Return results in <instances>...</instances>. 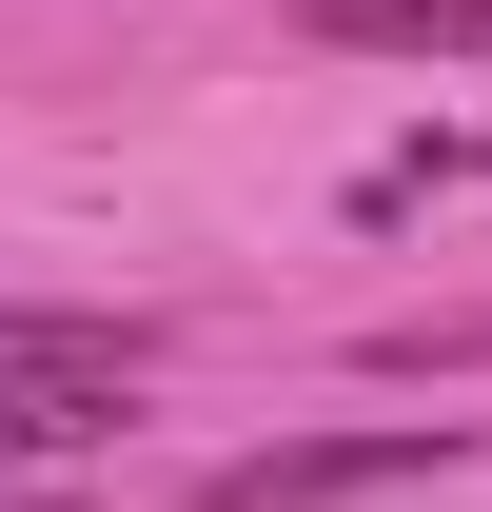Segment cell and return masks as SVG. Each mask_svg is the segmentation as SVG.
<instances>
[{"instance_id": "1", "label": "cell", "mask_w": 492, "mask_h": 512, "mask_svg": "<svg viewBox=\"0 0 492 512\" xmlns=\"http://www.w3.org/2000/svg\"><path fill=\"white\" fill-rule=\"evenodd\" d=\"M414 473H473L453 414H394V434H276V453H217L197 512H355V493H414Z\"/></svg>"}, {"instance_id": "2", "label": "cell", "mask_w": 492, "mask_h": 512, "mask_svg": "<svg viewBox=\"0 0 492 512\" xmlns=\"http://www.w3.org/2000/svg\"><path fill=\"white\" fill-rule=\"evenodd\" d=\"M158 375V316H40L0 296V394H138Z\"/></svg>"}, {"instance_id": "3", "label": "cell", "mask_w": 492, "mask_h": 512, "mask_svg": "<svg viewBox=\"0 0 492 512\" xmlns=\"http://www.w3.org/2000/svg\"><path fill=\"white\" fill-rule=\"evenodd\" d=\"M315 60H492V0H296Z\"/></svg>"}, {"instance_id": "4", "label": "cell", "mask_w": 492, "mask_h": 512, "mask_svg": "<svg viewBox=\"0 0 492 512\" xmlns=\"http://www.w3.org/2000/svg\"><path fill=\"white\" fill-rule=\"evenodd\" d=\"M119 394H0V473H99Z\"/></svg>"}, {"instance_id": "5", "label": "cell", "mask_w": 492, "mask_h": 512, "mask_svg": "<svg viewBox=\"0 0 492 512\" xmlns=\"http://www.w3.org/2000/svg\"><path fill=\"white\" fill-rule=\"evenodd\" d=\"M0 512H79V473H0Z\"/></svg>"}]
</instances>
